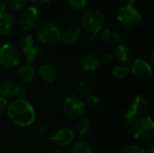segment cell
<instances>
[{
    "label": "cell",
    "instance_id": "7c38bea8",
    "mask_svg": "<svg viewBox=\"0 0 154 153\" xmlns=\"http://www.w3.org/2000/svg\"><path fill=\"white\" fill-rule=\"evenodd\" d=\"M15 27V18L8 12L0 13V36L10 34Z\"/></svg>",
    "mask_w": 154,
    "mask_h": 153
},
{
    "label": "cell",
    "instance_id": "ffe728a7",
    "mask_svg": "<svg viewBox=\"0 0 154 153\" xmlns=\"http://www.w3.org/2000/svg\"><path fill=\"white\" fill-rule=\"evenodd\" d=\"M69 153H93V151L87 142L77 141L72 144Z\"/></svg>",
    "mask_w": 154,
    "mask_h": 153
},
{
    "label": "cell",
    "instance_id": "f1b7e54d",
    "mask_svg": "<svg viewBox=\"0 0 154 153\" xmlns=\"http://www.w3.org/2000/svg\"><path fill=\"white\" fill-rule=\"evenodd\" d=\"M122 153H145V151L142 147H140L138 145L128 144L123 148Z\"/></svg>",
    "mask_w": 154,
    "mask_h": 153
},
{
    "label": "cell",
    "instance_id": "cb8c5ba5",
    "mask_svg": "<svg viewBox=\"0 0 154 153\" xmlns=\"http://www.w3.org/2000/svg\"><path fill=\"white\" fill-rule=\"evenodd\" d=\"M33 46V37L31 33H24L19 40V49L21 52Z\"/></svg>",
    "mask_w": 154,
    "mask_h": 153
},
{
    "label": "cell",
    "instance_id": "8fae6325",
    "mask_svg": "<svg viewBox=\"0 0 154 153\" xmlns=\"http://www.w3.org/2000/svg\"><path fill=\"white\" fill-rule=\"evenodd\" d=\"M73 140H74V133L69 128H61L56 131L51 138V141L54 144L61 147H65L70 144L73 142Z\"/></svg>",
    "mask_w": 154,
    "mask_h": 153
},
{
    "label": "cell",
    "instance_id": "8992f818",
    "mask_svg": "<svg viewBox=\"0 0 154 153\" xmlns=\"http://www.w3.org/2000/svg\"><path fill=\"white\" fill-rule=\"evenodd\" d=\"M63 114L71 119H78L84 115L86 106L84 101L79 97L71 96L66 98L61 105Z\"/></svg>",
    "mask_w": 154,
    "mask_h": 153
},
{
    "label": "cell",
    "instance_id": "484cf974",
    "mask_svg": "<svg viewBox=\"0 0 154 153\" xmlns=\"http://www.w3.org/2000/svg\"><path fill=\"white\" fill-rule=\"evenodd\" d=\"M78 92L81 97H86L91 94V87L89 83L84 79L80 80L78 86Z\"/></svg>",
    "mask_w": 154,
    "mask_h": 153
},
{
    "label": "cell",
    "instance_id": "603a6c76",
    "mask_svg": "<svg viewBox=\"0 0 154 153\" xmlns=\"http://www.w3.org/2000/svg\"><path fill=\"white\" fill-rule=\"evenodd\" d=\"M131 71H130V68L126 67V66H118L116 67L113 71H112V77L115 79H124L126 78L129 75H130Z\"/></svg>",
    "mask_w": 154,
    "mask_h": 153
},
{
    "label": "cell",
    "instance_id": "74e56055",
    "mask_svg": "<svg viewBox=\"0 0 154 153\" xmlns=\"http://www.w3.org/2000/svg\"><path fill=\"white\" fill-rule=\"evenodd\" d=\"M123 2H124L125 5H126V6H134L136 0H123Z\"/></svg>",
    "mask_w": 154,
    "mask_h": 153
},
{
    "label": "cell",
    "instance_id": "6da1fadb",
    "mask_svg": "<svg viewBox=\"0 0 154 153\" xmlns=\"http://www.w3.org/2000/svg\"><path fill=\"white\" fill-rule=\"evenodd\" d=\"M6 113L11 122L19 127L31 125L36 117L33 106L24 99L13 100L8 105Z\"/></svg>",
    "mask_w": 154,
    "mask_h": 153
},
{
    "label": "cell",
    "instance_id": "4dcf8cb0",
    "mask_svg": "<svg viewBox=\"0 0 154 153\" xmlns=\"http://www.w3.org/2000/svg\"><path fill=\"white\" fill-rule=\"evenodd\" d=\"M84 104L86 106H89V107H93L95 106L97 103H98V98L95 96V95H88V96L85 97Z\"/></svg>",
    "mask_w": 154,
    "mask_h": 153
},
{
    "label": "cell",
    "instance_id": "1f68e13d",
    "mask_svg": "<svg viewBox=\"0 0 154 153\" xmlns=\"http://www.w3.org/2000/svg\"><path fill=\"white\" fill-rule=\"evenodd\" d=\"M48 131H49V126L45 124H40L37 126V128L35 130V133L38 136H43L48 133Z\"/></svg>",
    "mask_w": 154,
    "mask_h": 153
},
{
    "label": "cell",
    "instance_id": "d6986e66",
    "mask_svg": "<svg viewBox=\"0 0 154 153\" xmlns=\"http://www.w3.org/2000/svg\"><path fill=\"white\" fill-rule=\"evenodd\" d=\"M98 59L94 55H87L80 61V68L85 72H93L98 67Z\"/></svg>",
    "mask_w": 154,
    "mask_h": 153
},
{
    "label": "cell",
    "instance_id": "52a82bcc",
    "mask_svg": "<svg viewBox=\"0 0 154 153\" xmlns=\"http://www.w3.org/2000/svg\"><path fill=\"white\" fill-rule=\"evenodd\" d=\"M117 19L123 26L127 28H134L141 23L143 17L135 7L125 5L119 10Z\"/></svg>",
    "mask_w": 154,
    "mask_h": 153
},
{
    "label": "cell",
    "instance_id": "f35d334b",
    "mask_svg": "<svg viewBox=\"0 0 154 153\" xmlns=\"http://www.w3.org/2000/svg\"><path fill=\"white\" fill-rule=\"evenodd\" d=\"M52 153H67L66 151H54V152Z\"/></svg>",
    "mask_w": 154,
    "mask_h": 153
},
{
    "label": "cell",
    "instance_id": "ba28073f",
    "mask_svg": "<svg viewBox=\"0 0 154 153\" xmlns=\"http://www.w3.org/2000/svg\"><path fill=\"white\" fill-rule=\"evenodd\" d=\"M28 90L26 87L20 86L13 81L5 80L0 84V95L5 98L24 99L27 96Z\"/></svg>",
    "mask_w": 154,
    "mask_h": 153
},
{
    "label": "cell",
    "instance_id": "d4e9b609",
    "mask_svg": "<svg viewBox=\"0 0 154 153\" xmlns=\"http://www.w3.org/2000/svg\"><path fill=\"white\" fill-rule=\"evenodd\" d=\"M7 5L12 12H21L26 6V0H9Z\"/></svg>",
    "mask_w": 154,
    "mask_h": 153
},
{
    "label": "cell",
    "instance_id": "f546056e",
    "mask_svg": "<svg viewBox=\"0 0 154 153\" xmlns=\"http://www.w3.org/2000/svg\"><path fill=\"white\" fill-rule=\"evenodd\" d=\"M114 60H115V56L113 54L106 53V54L103 55L101 58L98 59V64L99 65H104V66H108V65H111L114 62Z\"/></svg>",
    "mask_w": 154,
    "mask_h": 153
},
{
    "label": "cell",
    "instance_id": "e0dca14e",
    "mask_svg": "<svg viewBox=\"0 0 154 153\" xmlns=\"http://www.w3.org/2000/svg\"><path fill=\"white\" fill-rule=\"evenodd\" d=\"M134 53L132 49L126 45V44H120L116 50V53H115V57L121 62V63H129L132 59H133Z\"/></svg>",
    "mask_w": 154,
    "mask_h": 153
},
{
    "label": "cell",
    "instance_id": "9a60e30c",
    "mask_svg": "<svg viewBox=\"0 0 154 153\" xmlns=\"http://www.w3.org/2000/svg\"><path fill=\"white\" fill-rule=\"evenodd\" d=\"M38 73L41 78L47 83L54 82L58 76L57 69H55L53 65H51V64H42L39 68Z\"/></svg>",
    "mask_w": 154,
    "mask_h": 153
},
{
    "label": "cell",
    "instance_id": "83f0119b",
    "mask_svg": "<svg viewBox=\"0 0 154 153\" xmlns=\"http://www.w3.org/2000/svg\"><path fill=\"white\" fill-rule=\"evenodd\" d=\"M68 5L73 10H82L87 5V0H66Z\"/></svg>",
    "mask_w": 154,
    "mask_h": 153
},
{
    "label": "cell",
    "instance_id": "7a4b0ae2",
    "mask_svg": "<svg viewBox=\"0 0 154 153\" xmlns=\"http://www.w3.org/2000/svg\"><path fill=\"white\" fill-rule=\"evenodd\" d=\"M106 19L104 14L97 9H88L80 17L81 27L88 33H98L104 28Z\"/></svg>",
    "mask_w": 154,
    "mask_h": 153
},
{
    "label": "cell",
    "instance_id": "4fadbf2b",
    "mask_svg": "<svg viewBox=\"0 0 154 153\" xmlns=\"http://www.w3.org/2000/svg\"><path fill=\"white\" fill-rule=\"evenodd\" d=\"M147 108H148V104L145 98L143 96H138L132 100L127 111L138 118L143 116L146 113Z\"/></svg>",
    "mask_w": 154,
    "mask_h": 153
},
{
    "label": "cell",
    "instance_id": "5bb4252c",
    "mask_svg": "<svg viewBox=\"0 0 154 153\" xmlns=\"http://www.w3.org/2000/svg\"><path fill=\"white\" fill-rule=\"evenodd\" d=\"M16 76L22 82L31 83L36 78V71L32 65L23 63L18 66L16 69Z\"/></svg>",
    "mask_w": 154,
    "mask_h": 153
},
{
    "label": "cell",
    "instance_id": "9c48e42d",
    "mask_svg": "<svg viewBox=\"0 0 154 153\" xmlns=\"http://www.w3.org/2000/svg\"><path fill=\"white\" fill-rule=\"evenodd\" d=\"M39 22V13L37 8L31 6L22 11L18 23L20 27L26 32L33 30Z\"/></svg>",
    "mask_w": 154,
    "mask_h": 153
},
{
    "label": "cell",
    "instance_id": "7402d4cb",
    "mask_svg": "<svg viewBox=\"0 0 154 153\" xmlns=\"http://www.w3.org/2000/svg\"><path fill=\"white\" fill-rule=\"evenodd\" d=\"M91 130V122L88 118H82L77 124V132L79 136H87Z\"/></svg>",
    "mask_w": 154,
    "mask_h": 153
},
{
    "label": "cell",
    "instance_id": "5b68a950",
    "mask_svg": "<svg viewBox=\"0 0 154 153\" xmlns=\"http://www.w3.org/2000/svg\"><path fill=\"white\" fill-rule=\"evenodd\" d=\"M60 29L52 23L42 24L36 31V39L43 44H54L60 39Z\"/></svg>",
    "mask_w": 154,
    "mask_h": 153
},
{
    "label": "cell",
    "instance_id": "4316f807",
    "mask_svg": "<svg viewBox=\"0 0 154 153\" xmlns=\"http://www.w3.org/2000/svg\"><path fill=\"white\" fill-rule=\"evenodd\" d=\"M136 119H137V117H135V116H134V115H132L130 112L126 111V112L123 115V116H122V123H123V124H124L125 126L130 128V127H132V126L134 125V122L136 121Z\"/></svg>",
    "mask_w": 154,
    "mask_h": 153
},
{
    "label": "cell",
    "instance_id": "2e32d148",
    "mask_svg": "<svg viewBox=\"0 0 154 153\" xmlns=\"http://www.w3.org/2000/svg\"><path fill=\"white\" fill-rule=\"evenodd\" d=\"M80 38V30L78 27H70L60 35V41L66 45L75 44Z\"/></svg>",
    "mask_w": 154,
    "mask_h": 153
},
{
    "label": "cell",
    "instance_id": "e575fe53",
    "mask_svg": "<svg viewBox=\"0 0 154 153\" xmlns=\"http://www.w3.org/2000/svg\"><path fill=\"white\" fill-rule=\"evenodd\" d=\"M6 7H7V2H6V0H0V13L5 12Z\"/></svg>",
    "mask_w": 154,
    "mask_h": 153
},
{
    "label": "cell",
    "instance_id": "ac0fdd59",
    "mask_svg": "<svg viewBox=\"0 0 154 153\" xmlns=\"http://www.w3.org/2000/svg\"><path fill=\"white\" fill-rule=\"evenodd\" d=\"M100 38L108 44H116L120 41L119 32L112 28H103L100 32Z\"/></svg>",
    "mask_w": 154,
    "mask_h": 153
},
{
    "label": "cell",
    "instance_id": "836d02e7",
    "mask_svg": "<svg viewBox=\"0 0 154 153\" xmlns=\"http://www.w3.org/2000/svg\"><path fill=\"white\" fill-rule=\"evenodd\" d=\"M7 107H8L7 99L5 98V97L0 96V115H1L2 113H4L5 111H6Z\"/></svg>",
    "mask_w": 154,
    "mask_h": 153
},
{
    "label": "cell",
    "instance_id": "277c9868",
    "mask_svg": "<svg viewBox=\"0 0 154 153\" xmlns=\"http://www.w3.org/2000/svg\"><path fill=\"white\" fill-rule=\"evenodd\" d=\"M133 135L138 141H146L150 139L154 132V124L150 116H141L136 119L132 126Z\"/></svg>",
    "mask_w": 154,
    "mask_h": 153
},
{
    "label": "cell",
    "instance_id": "8d00e7d4",
    "mask_svg": "<svg viewBox=\"0 0 154 153\" xmlns=\"http://www.w3.org/2000/svg\"><path fill=\"white\" fill-rule=\"evenodd\" d=\"M33 4L35 5H45L47 4L50 0H31Z\"/></svg>",
    "mask_w": 154,
    "mask_h": 153
},
{
    "label": "cell",
    "instance_id": "44dd1931",
    "mask_svg": "<svg viewBox=\"0 0 154 153\" xmlns=\"http://www.w3.org/2000/svg\"><path fill=\"white\" fill-rule=\"evenodd\" d=\"M22 54H23L25 57V63L32 65L40 56V50L36 46L33 45L32 47L22 52Z\"/></svg>",
    "mask_w": 154,
    "mask_h": 153
},
{
    "label": "cell",
    "instance_id": "d6a6232c",
    "mask_svg": "<svg viewBox=\"0 0 154 153\" xmlns=\"http://www.w3.org/2000/svg\"><path fill=\"white\" fill-rule=\"evenodd\" d=\"M89 42L93 45H97L101 41V38H100V35L98 33H93V34H90L89 36V39H88Z\"/></svg>",
    "mask_w": 154,
    "mask_h": 153
},
{
    "label": "cell",
    "instance_id": "30bf717a",
    "mask_svg": "<svg viewBox=\"0 0 154 153\" xmlns=\"http://www.w3.org/2000/svg\"><path fill=\"white\" fill-rule=\"evenodd\" d=\"M130 71L137 78L142 79H148L152 76V68L145 60L138 59L135 60L131 68Z\"/></svg>",
    "mask_w": 154,
    "mask_h": 153
},
{
    "label": "cell",
    "instance_id": "3957f363",
    "mask_svg": "<svg viewBox=\"0 0 154 153\" xmlns=\"http://www.w3.org/2000/svg\"><path fill=\"white\" fill-rule=\"evenodd\" d=\"M23 54L20 49L11 43H5L0 47V66L13 69L18 66L22 60Z\"/></svg>",
    "mask_w": 154,
    "mask_h": 153
},
{
    "label": "cell",
    "instance_id": "d590c367",
    "mask_svg": "<svg viewBox=\"0 0 154 153\" xmlns=\"http://www.w3.org/2000/svg\"><path fill=\"white\" fill-rule=\"evenodd\" d=\"M147 152L148 153H154V142L151 141L147 146Z\"/></svg>",
    "mask_w": 154,
    "mask_h": 153
}]
</instances>
